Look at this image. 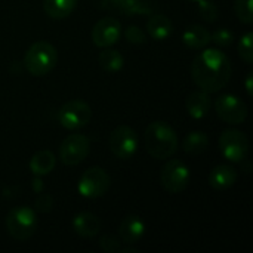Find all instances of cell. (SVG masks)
Instances as JSON below:
<instances>
[{
  "label": "cell",
  "mask_w": 253,
  "mask_h": 253,
  "mask_svg": "<svg viewBox=\"0 0 253 253\" xmlns=\"http://www.w3.org/2000/svg\"><path fill=\"white\" fill-rule=\"evenodd\" d=\"M231 61L218 49H205L193 61L191 76L194 83L206 93L224 89L231 79Z\"/></svg>",
  "instance_id": "6da1fadb"
},
{
  "label": "cell",
  "mask_w": 253,
  "mask_h": 253,
  "mask_svg": "<svg viewBox=\"0 0 253 253\" xmlns=\"http://www.w3.org/2000/svg\"><path fill=\"white\" fill-rule=\"evenodd\" d=\"M179 147V138L175 129L166 122H153L145 129V150L157 159L166 160L172 157Z\"/></svg>",
  "instance_id": "7a4b0ae2"
},
{
  "label": "cell",
  "mask_w": 253,
  "mask_h": 253,
  "mask_svg": "<svg viewBox=\"0 0 253 253\" xmlns=\"http://www.w3.org/2000/svg\"><path fill=\"white\" fill-rule=\"evenodd\" d=\"M56 62V47L46 40H39L33 43L24 55V67L30 74L36 77H43L49 74L55 68Z\"/></svg>",
  "instance_id": "3957f363"
},
{
  "label": "cell",
  "mask_w": 253,
  "mask_h": 253,
  "mask_svg": "<svg viewBox=\"0 0 253 253\" xmlns=\"http://www.w3.org/2000/svg\"><path fill=\"white\" fill-rule=\"evenodd\" d=\"M6 228L12 239L28 240L37 230V216L28 206H16L6 216Z\"/></svg>",
  "instance_id": "277c9868"
},
{
  "label": "cell",
  "mask_w": 253,
  "mask_h": 253,
  "mask_svg": "<svg viewBox=\"0 0 253 253\" xmlns=\"http://www.w3.org/2000/svg\"><path fill=\"white\" fill-rule=\"evenodd\" d=\"M111 185L110 175L102 168L87 169L79 179L77 191L84 199H99L102 197Z\"/></svg>",
  "instance_id": "5b68a950"
},
{
  "label": "cell",
  "mask_w": 253,
  "mask_h": 253,
  "mask_svg": "<svg viewBox=\"0 0 253 253\" xmlns=\"http://www.w3.org/2000/svg\"><path fill=\"white\" fill-rule=\"evenodd\" d=\"M92 117V110L87 102L80 99L67 101L58 111V120L62 127L68 130H77L84 127Z\"/></svg>",
  "instance_id": "8992f818"
},
{
  "label": "cell",
  "mask_w": 253,
  "mask_h": 253,
  "mask_svg": "<svg viewBox=\"0 0 253 253\" xmlns=\"http://www.w3.org/2000/svg\"><path fill=\"white\" fill-rule=\"evenodd\" d=\"M219 148L227 160L243 163L249 153V139L242 130L227 129L219 136Z\"/></svg>",
  "instance_id": "52a82bcc"
},
{
  "label": "cell",
  "mask_w": 253,
  "mask_h": 253,
  "mask_svg": "<svg viewBox=\"0 0 253 253\" xmlns=\"http://www.w3.org/2000/svg\"><path fill=\"white\" fill-rule=\"evenodd\" d=\"M190 178V169L181 160H169L160 170L162 187L170 194L182 193L187 188Z\"/></svg>",
  "instance_id": "ba28073f"
},
{
  "label": "cell",
  "mask_w": 253,
  "mask_h": 253,
  "mask_svg": "<svg viewBox=\"0 0 253 253\" xmlns=\"http://www.w3.org/2000/svg\"><path fill=\"white\" fill-rule=\"evenodd\" d=\"M108 145L111 153L117 159L129 160L135 156L138 150V135L130 126L126 125L117 126L110 135Z\"/></svg>",
  "instance_id": "9c48e42d"
},
{
  "label": "cell",
  "mask_w": 253,
  "mask_h": 253,
  "mask_svg": "<svg viewBox=\"0 0 253 253\" xmlns=\"http://www.w3.org/2000/svg\"><path fill=\"white\" fill-rule=\"evenodd\" d=\"M90 150V142L84 135H68L59 147V159L65 166H76L82 163Z\"/></svg>",
  "instance_id": "30bf717a"
},
{
  "label": "cell",
  "mask_w": 253,
  "mask_h": 253,
  "mask_svg": "<svg viewBox=\"0 0 253 253\" xmlns=\"http://www.w3.org/2000/svg\"><path fill=\"white\" fill-rule=\"evenodd\" d=\"M218 117L230 125H240L248 117L246 104L236 95H221L215 102Z\"/></svg>",
  "instance_id": "8fae6325"
},
{
  "label": "cell",
  "mask_w": 253,
  "mask_h": 253,
  "mask_svg": "<svg viewBox=\"0 0 253 253\" xmlns=\"http://www.w3.org/2000/svg\"><path fill=\"white\" fill-rule=\"evenodd\" d=\"M122 37V25L113 16H105L99 19L92 28V40L98 47H110L116 44Z\"/></svg>",
  "instance_id": "7c38bea8"
},
{
  "label": "cell",
  "mask_w": 253,
  "mask_h": 253,
  "mask_svg": "<svg viewBox=\"0 0 253 253\" xmlns=\"http://www.w3.org/2000/svg\"><path fill=\"white\" fill-rule=\"evenodd\" d=\"M101 6L125 15H150L154 10L150 0H101Z\"/></svg>",
  "instance_id": "4fadbf2b"
},
{
  "label": "cell",
  "mask_w": 253,
  "mask_h": 253,
  "mask_svg": "<svg viewBox=\"0 0 253 253\" xmlns=\"http://www.w3.org/2000/svg\"><path fill=\"white\" fill-rule=\"evenodd\" d=\"M145 234V222L136 215H127L119 225V239L123 243L135 245Z\"/></svg>",
  "instance_id": "5bb4252c"
},
{
  "label": "cell",
  "mask_w": 253,
  "mask_h": 253,
  "mask_svg": "<svg viewBox=\"0 0 253 253\" xmlns=\"http://www.w3.org/2000/svg\"><path fill=\"white\" fill-rule=\"evenodd\" d=\"M237 181V170L230 165H219L209 173V185L213 190L224 191L233 187Z\"/></svg>",
  "instance_id": "9a60e30c"
},
{
  "label": "cell",
  "mask_w": 253,
  "mask_h": 253,
  "mask_svg": "<svg viewBox=\"0 0 253 253\" xmlns=\"http://www.w3.org/2000/svg\"><path fill=\"white\" fill-rule=\"evenodd\" d=\"M73 228L80 237L92 239L99 234L101 221L90 212H80L73 219Z\"/></svg>",
  "instance_id": "2e32d148"
},
{
  "label": "cell",
  "mask_w": 253,
  "mask_h": 253,
  "mask_svg": "<svg viewBox=\"0 0 253 253\" xmlns=\"http://www.w3.org/2000/svg\"><path fill=\"white\" fill-rule=\"evenodd\" d=\"M182 42L190 49L202 50L211 43V31L199 24L188 25L182 33Z\"/></svg>",
  "instance_id": "e0dca14e"
},
{
  "label": "cell",
  "mask_w": 253,
  "mask_h": 253,
  "mask_svg": "<svg viewBox=\"0 0 253 253\" xmlns=\"http://www.w3.org/2000/svg\"><path fill=\"white\" fill-rule=\"evenodd\" d=\"M187 111L188 114L193 117V119H203L209 114V110H211V105H212V101H211V96L209 93L200 90V92H193L188 95L187 98Z\"/></svg>",
  "instance_id": "ac0fdd59"
},
{
  "label": "cell",
  "mask_w": 253,
  "mask_h": 253,
  "mask_svg": "<svg viewBox=\"0 0 253 253\" xmlns=\"http://www.w3.org/2000/svg\"><path fill=\"white\" fill-rule=\"evenodd\" d=\"M147 31L154 40L162 42L172 34L173 25L172 21L165 15H151L147 19Z\"/></svg>",
  "instance_id": "d6986e66"
},
{
  "label": "cell",
  "mask_w": 253,
  "mask_h": 253,
  "mask_svg": "<svg viewBox=\"0 0 253 253\" xmlns=\"http://www.w3.org/2000/svg\"><path fill=\"white\" fill-rule=\"evenodd\" d=\"M56 159L53 156L52 151L49 150H42L37 151L31 160H30V170L36 175V176H44L47 173H50L55 168Z\"/></svg>",
  "instance_id": "ffe728a7"
},
{
  "label": "cell",
  "mask_w": 253,
  "mask_h": 253,
  "mask_svg": "<svg viewBox=\"0 0 253 253\" xmlns=\"http://www.w3.org/2000/svg\"><path fill=\"white\" fill-rule=\"evenodd\" d=\"M77 0H43V9L53 19H64L73 13Z\"/></svg>",
  "instance_id": "44dd1931"
},
{
  "label": "cell",
  "mask_w": 253,
  "mask_h": 253,
  "mask_svg": "<svg viewBox=\"0 0 253 253\" xmlns=\"http://www.w3.org/2000/svg\"><path fill=\"white\" fill-rule=\"evenodd\" d=\"M208 147H209V138L205 132H200V130L190 132L182 141L184 151L191 156H199V154L205 153L208 150Z\"/></svg>",
  "instance_id": "7402d4cb"
},
{
  "label": "cell",
  "mask_w": 253,
  "mask_h": 253,
  "mask_svg": "<svg viewBox=\"0 0 253 253\" xmlns=\"http://www.w3.org/2000/svg\"><path fill=\"white\" fill-rule=\"evenodd\" d=\"M98 61H99V65L105 70V71H110V73H116V71H120L125 65V58L123 55L116 50V49H107L102 50L98 56Z\"/></svg>",
  "instance_id": "603a6c76"
},
{
  "label": "cell",
  "mask_w": 253,
  "mask_h": 253,
  "mask_svg": "<svg viewBox=\"0 0 253 253\" xmlns=\"http://www.w3.org/2000/svg\"><path fill=\"white\" fill-rule=\"evenodd\" d=\"M239 55L246 64H253V33H245L239 40Z\"/></svg>",
  "instance_id": "cb8c5ba5"
},
{
  "label": "cell",
  "mask_w": 253,
  "mask_h": 253,
  "mask_svg": "<svg viewBox=\"0 0 253 253\" xmlns=\"http://www.w3.org/2000/svg\"><path fill=\"white\" fill-rule=\"evenodd\" d=\"M234 12L243 24L251 25L253 22V0H236Z\"/></svg>",
  "instance_id": "d4e9b609"
},
{
  "label": "cell",
  "mask_w": 253,
  "mask_h": 253,
  "mask_svg": "<svg viewBox=\"0 0 253 253\" xmlns=\"http://www.w3.org/2000/svg\"><path fill=\"white\" fill-rule=\"evenodd\" d=\"M233 40H234V34L227 28H218L213 33H211V42H213L216 46L227 47L233 43Z\"/></svg>",
  "instance_id": "484cf974"
},
{
  "label": "cell",
  "mask_w": 253,
  "mask_h": 253,
  "mask_svg": "<svg viewBox=\"0 0 253 253\" xmlns=\"http://www.w3.org/2000/svg\"><path fill=\"white\" fill-rule=\"evenodd\" d=\"M99 246L104 252L117 253L122 249V240L113 234H104L99 239Z\"/></svg>",
  "instance_id": "4316f807"
},
{
  "label": "cell",
  "mask_w": 253,
  "mask_h": 253,
  "mask_svg": "<svg viewBox=\"0 0 253 253\" xmlns=\"http://www.w3.org/2000/svg\"><path fill=\"white\" fill-rule=\"evenodd\" d=\"M199 10L203 19L208 22H213L218 18V7L212 0H200L199 1Z\"/></svg>",
  "instance_id": "83f0119b"
},
{
  "label": "cell",
  "mask_w": 253,
  "mask_h": 253,
  "mask_svg": "<svg viewBox=\"0 0 253 253\" xmlns=\"http://www.w3.org/2000/svg\"><path fill=\"white\" fill-rule=\"evenodd\" d=\"M125 37H126V40H127L129 43H132V44H144L145 40H147L145 33H144L139 27H136V25H129V27L125 30Z\"/></svg>",
  "instance_id": "f1b7e54d"
},
{
  "label": "cell",
  "mask_w": 253,
  "mask_h": 253,
  "mask_svg": "<svg viewBox=\"0 0 253 253\" xmlns=\"http://www.w3.org/2000/svg\"><path fill=\"white\" fill-rule=\"evenodd\" d=\"M252 77H253V74L252 73H249V74H248V79H246V90H248V95H249V96H252V93H253Z\"/></svg>",
  "instance_id": "f546056e"
},
{
  "label": "cell",
  "mask_w": 253,
  "mask_h": 253,
  "mask_svg": "<svg viewBox=\"0 0 253 253\" xmlns=\"http://www.w3.org/2000/svg\"><path fill=\"white\" fill-rule=\"evenodd\" d=\"M193 1H197V3H199V1H200V0H193Z\"/></svg>",
  "instance_id": "4dcf8cb0"
}]
</instances>
